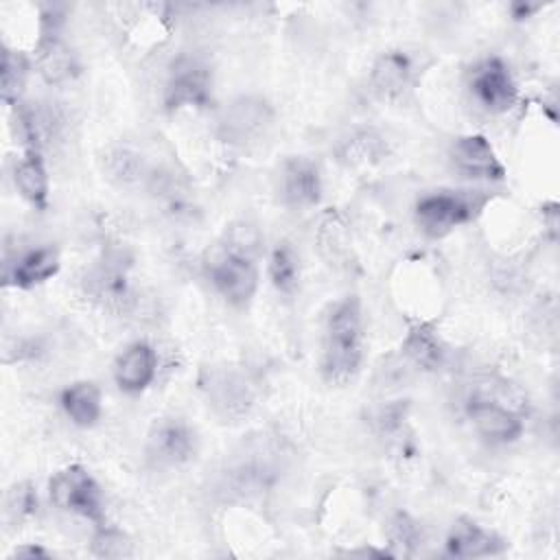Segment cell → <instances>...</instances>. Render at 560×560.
Here are the masks:
<instances>
[{
  "label": "cell",
  "instance_id": "31",
  "mask_svg": "<svg viewBox=\"0 0 560 560\" xmlns=\"http://www.w3.org/2000/svg\"><path fill=\"white\" fill-rule=\"evenodd\" d=\"M538 9H540V4H532V2H512V4H510V15H512V20L521 22V20L532 18Z\"/></svg>",
  "mask_w": 560,
  "mask_h": 560
},
{
  "label": "cell",
  "instance_id": "5",
  "mask_svg": "<svg viewBox=\"0 0 560 560\" xmlns=\"http://www.w3.org/2000/svg\"><path fill=\"white\" fill-rule=\"evenodd\" d=\"M48 494L61 512L90 521L94 527L107 525L101 486L85 466L68 464L57 470L48 481Z\"/></svg>",
  "mask_w": 560,
  "mask_h": 560
},
{
  "label": "cell",
  "instance_id": "18",
  "mask_svg": "<svg viewBox=\"0 0 560 560\" xmlns=\"http://www.w3.org/2000/svg\"><path fill=\"white\" fill-rule=\"evenodd\" d=\"M37 70L50 85L68 83L77 77L79 63L72 48L59 37L57 28H44L37 46Z\"/></svg>",
  "mask_w": 560,
  "mask_h": 560
},
{
  "label": "cell",
  "instance_id": "11",
  "mask_svg": "<svg viewBox=\"0 0 560 560\" xmlns=\"http://www.w3.org/2000/svg\"><path fill=\"white\" fill-rule=\"evenodd\" d=\"M451 164L468 179L503 182L505 166L499 160L490 140L481 133H466L451 142L448 147Z\"/></svg>",
  "mask_w": 560,
  "mask_h": 560
},
{
  "label": "cell",
  "instance_id": "21",
  "mask_svg": "<svg viewBox=\"0 0 560 560\" xmlns=\"http://www.w3.org/2000/svg\"><path fill=\"white\" fill-rule=\"evenodd\" d=\"M400 348L407 354V359L411 363H416L424 372L440 370L444 365V361H446V354H448L444 339L427 322L411 324L407 328V335H405Z\"/></svg>",
  "mask_w": 560,
  "mask_h": 560
},
{
  "label": "cell",
  "instance_id": "6",
  "mask_svg": "<svg viewBox=\"0 0 560 560\" xmlns=\"http://www.w3.org/2000/svg\"><path fill=\"white\" fill-rule=\"evenodd\" d=\"M199 453V435L179 416L155 418L147 431L144 459L155 470H171L190 464Z\"/></svg>",
  "mask_w": 560,
  "mask_h": 560
},
{
  "label": "cell",
  "instance_id": "12",
  "mask_svg": "<svg viewBox=\"0 0 560 560\" xmlns=\"http://www.w3.org/2000/svg\"><path fill=\"white\" fill-rule=\"evenodd\" d=\"M278 190L282 203L289 208L304 210L317 206L324 190L319 166L304 155L287 158L280 168Z\"/></svg>",
  "mask_w": 560,
  "mask_h": 560
},
{
  "label": "cell",
  "instance_id": "2",
  "mask_svg": "<svg viewBox=\"0 0 560 560\" xmlns=\"http://www.w3.org/2000/svg\"><path fill=\"white\" fill-rule=\"evenodd\" d=\"M488 203L483 190H431L413 206V221L429 238H444L470 223Z\"/></svg>",
  "mask_w": 560,
  "mask_h": 560
},
{
  "label": "cell",
  "instance_id": "22",
  "mask_svg": "<svg viewBox=\"0 0 560 560\" xmlns=\"http://www.w3.org/2000/svg\"><path fill=\"white\" fill-rule=\"evenodd\" d=\"M103 173L112 184L120 188L140 186L151 177L144 155L131 147H120V144L103 153Z\"/></svg>",
  "mask_w": 560,
  "mask_h": 560
},
{
  "label": "cell",
  "instance_id": "15",
  "mask_svg": "<svg viewBox=\"0 0 560 560\" xmlns=\"http://www.w3.org/2000/svg\"><path fill=\"white\" fill-rule=\"evenodd\" d=\"M112 372L120 392L138 396L155 381L158 352L149 341H133L116 357Z\"/></svg>",
  "mask_w": 560,
  "mask_h": 560
},
{
  "label": "cell",
  "instance_id": "17",
  "mask_svg": "<svg viewBox=\"0 0 560 560\" xmlns=\"http://www.w3.org/2000/svg\"><path fill=\"white\" fill-rule=\"evenodd\" d=\"M208 405L225 420H241L254 405L249 383L236 372H214L206 383Z\"/></svg>",
  "mask_w": 560,
  "mask_h": 560
},
{
  "label": "cell",
  "instance_id": "3",
  "mask_svg": "<svg viewBox=\"0 0 560 560\" xmlns=\"http://www.w3.org/2000/svg\"><path fill=\"white\" fill-rule=\"evenodd\" d=\"M203 273L214 293L236 308H245L260 284L256 258L230 252L221 241L203 254Z\"/></svg>",
  "mask_w": 560,
  "mask_h": 560
},
{
  "label": "cell",
  "instance_id": "7",
  "mask_svg": "<svg viewBox=\"0 0 560 560\" xmlns=\"http://www.w3.org/2000/svg\"><path fill=\"white\" fill-rule=\"evenodd\" d=\"M466 90L477 107L488 114H503L514 107L518 88L510 66L501 57L477 61L466 79Z\"/></svg>",
  "mask_w": 560,
  "mask_h": 560
},
{
  "label": "cell",
  "instance_id": "9",
  "mask_svg": "<svg viewBox=\"0 0 560 560\" xmlns=\"http://www.w3.org/2000/svg\"><path fill=\"white\" fill-rule=\"evenodd\" d=\"M212 101V74L206 63L192 57H179L166 79L162 105L168 114L201 109Z\"/></svg>",
  "mask_w": 560,
  "mask_h": 560
},
{
  "label": "cell",
  "instance_id": "23",
  "mask_svg": "<svg viewBox=\"0 0 560 560\" xmlns=\"http://www.w3.org/2000/svg\"><path fill=\"white\" fill-rule=\"evenodd\" d=\"M267 276L280 295L291 298L298 293L302 282V262L298 249L289 241H278L271 247L267 258Z\"/></svg>",
  "mask_w": 560,
  "mask_h": 560
},
{
  "label": "cell",
  "instance_id": "8",
  "mask_svg": "<svg viewBox=\"0 0 560 560\" xmlns=\"http://www.w3.org/2000/svg\"><path fill=\"white\" fill-rule=\"evenodd\" d=\"M273 125V109L267 98L243 94L230 101L219 118V138L234 147H249L265 138Z\"/></svg>",
  "mask_w": 560,
  "mask_h": 560
},
{
  "label": "cell",
  "instance_id": "25",
  "mask_svg": "<svg viewBox=\"0 0 560 560\" xmlns=\"http://www.w3.org/2000/svg\"><path fill=\"white\" fill-rule=\"evenodd\" d=\"M28 59L20 50L2 48V79H0V96L7 107H18L26 79H28Z\"/></svg>",
  "mask_w": 560,
  "mask_h": 560
},
{
  "label": "cell",
  "instance_id": "14",
  "mask_svg": "<svg viewBox=\"0 0 560 560\" xmlns=\"http://www.w3.org/2000/svg\"><path fill=\"white\" fill-rule=\"evenodd\" d=\"M370 88L383 103H398L413 83V59L405 50H387L376 57L370 70Z\"/></svg>",
  "mask_w": 560,
  "mask_h": 560
},
{
  "label": "cell",
  "instance_id": "19",
  "mask_svg": "<svg viewBox=\"0 0 560 560\" xmlns=\"http://www.w3.org/2000/svg\"><path fill=\"white\" fill-rule=\"evenodd\" d=\"M13 184L24 201L44 210L50 195V177L39 149H24L22 158L13 166Z\"/></svg>",
  "mask_w": 560,
  "mask_h": 560
},
{
  "label": "cell",
  "instance_id": "26",
  "mask_svg": "<svg viewBox=\"0 0 560 560\" xmlns=\"http://www.w3.org/2000/svg\"><path fill=\"white\" fill-rule=\"evenodd\" d=\"M39 510L37 488L31 481H18L4 497V514L13 525L31 521Z\"/></svg>",
  "mask_w": 560,
  "mask_h": 560
},
{
  "label": "cell",
  "instance_id": "29",
  "mask_svg": "<svg viewBox=\"0 0 560 560\" xmlns=\"http://www.w3.org/2000/svg\"><path fill=\"white\" fill-rule=\"evenodd\" d=\"M129 545L131 542H125V536L118 529H114L109 525H103V527H96V536H94L92 549H94L96 556L120 558V556L129 553Z\"/></svg>",
  "mask_w": 560,
  "mask_h": 560
},
{
  "label": "cell",
  "instance_id": "20",
  "mask_svg": "<svg viewBox=\"0 0 560 560\" xmlns=\"http://www.w3.org/2000/svg\"><path fill=\"white\" fill-rule=\"evenodd\" d=\"M59 405L79 429H92L103 416V394L94 381H74L59 394Z\"/></svg>",
  "mask_w": 560,
  "mask_h": 560
},
{
  "label": "cell",
  "instance_id": "28",
  "mask_svg": "<svg viewBox=\"0 0 560 560\" xmlns=\"http://www.w3.org/2000/svg\"><path fill=\"white\" fill-rule=\"evenodd\" d=\"M219 241L230 252H236V254H243V256H249V258H256V260H258V256L262 252L260 230L254 223H249V221H234V223H230Z\"/></svg>",
  "mask_w": 560,
  "mask_h": 560
},
{
  "label": "cell",
  "instance_id": "1",
  "mask_svg": "<svg viewBox=\"0 0 560 560\" xmlns=\"http://www.w3.org/2000/svg\"><path fill=\"white\" fill-rule=\"evenodd\" d=\"M361 363L363 308L357 295H343L326 313L319 372L330 387H346L357 378Z\"/></svg>",
  "mask_w": 560,
  "mask_h": 560
},
{
  "label": "cell",
  "instance_id": "30",
  "mask_svg": "<svg viewBox=\"0 0 560 560\" xmlns=\"http://www.w3.org/2000/svg\"><path fill=\"white\" fill-rule=\"evenodd\" d=\"M55 553L48 551L46 547L42 545H35V542H26V545H20L11 551V558H52Z\"/></svg>",
  "mask_w": 560,
  "mask_h": 560
},
{
  "label": "cell",
  "instance_id": "27",
  "mask_svg": "<svg viewBox=\"0 0 560 560\" xmlns=\"http://www.w3.org/2000/svg\"><path fill=\"white\" fill-rule=\"evenodd\" d=\"M392 556H411L422 538L418 521L407 512H396L387 527Z\"/></svg>",
  "mask_w": 560,
  "mask_h": 560
},
{
  "label": "cell",
  "instance_id": "24",
  "mask_svg": "<svg viewBox=\"0 0 560 560\" xmlns=\"http://www.w3.org/2000/svg\"><path fill=\"white\" fill-rule=\"evenodd\" d=\"M387 147L378 131L374 129H357L339 140L335 155L348 168L376 164L385 155Z\"/></svg>",
  "mask_w": 560,
  "mask_h": 560
},
{
  "label": "cell",
  "instance_id": "10",
  "mask_svg": "<svg viewBox=\"0 0 560 560\" xmlns=\"http://www.w3.org/2000/svg\"><path fill=\"white\" fill-rule=\"evenodd\" d=\"M466 416L475 431L494 444H512L525 429L523 418L514 407L490 396H472L466 405Z\"/></svg>",
  "mask_w": 560,
  "mask_h": 560
},
{
  "label": "cell",
  "instance_id": "4",
  "mask_svg": "<svg viewBox=\"0 0 560 560\" xmlns=\"http://www.w3.org/2000/svg\"><path fill=\"white\" fill-rule=\"evenodd\" d=\"M131 256L125 249L105 252L81 278L85 298L96 302L103 311L122 315L131 311L136 298L129 280Z\"/></svg>",
  "mask_w": 560,
  "mask_h": 560
},
{
  "label": "cell",
  "instance_id": "16",
  "mask_svg": "<svg viewBox=\"0 0 560 560\" xmlns=\"http://www.w3.org/2000/svg\"><path fill=\"white\" fill-rule=\"evenodd\" d=\"M444 549L451 558H488L503 553L505 540L477 521L462 516L451 525Z\"/></svg>",
  "mask_w": 560,
  "mask_h": 560
},
{
  "label": "cell",
  "instance_id": "13",
  "mask_svg": "<svg viewBox=\"0 0 560 560\" xmlns=\"http://www.w3.org/2000/svg\"><path fill=\"white\" fill-rule=\"evenodd\" d=\"M61 269V258L57 247L39 245L18 254L13 260H4L2 287L33 289L52 280Z\"/></svg>",
  "mask_w": 560,
  "mask_h": 560
}]
</instances>
